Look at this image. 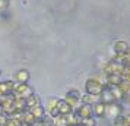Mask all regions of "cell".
Listing matches in <instances>:
<instances>
[{"label": "cell", "mask_w": 130, "mask_h": 126, "mask_svg": "<svg viewBox=\"0 0 130 126\" xmlns=\"http://www.w3.org/2000/svg\"><path fill=\"white\" fill-rule=\"evenodd\" d=\"M29 111L32 113V116H34L35 119H41L42 116L47 113V111H45V108H44V104H42V103H41V104H38V106H35V107L29 108Z\"/></svg>", "instance_id": "2e32d148"}, {"label": "cell", "mask_w": 130, "mask_h": 126, "mask_svg": "<svg viewBox=\"0 0 130 126\" xmlns=\"http://www.w3.org/2000/svg\"><path fill=\"white\" fill-rule=\"evenodd\" d=\"M64 100L69 103L73 108H76L77 106L82 103V94H80L77 90H69L67 92H66Z\"/></svg>", "instance_id": "277c9868"}, {"label": "cell", "mask_w": 130, "mask_h": 126, "mask_svg": "<svg viewBox=\"0 0 130 126\" xmlns=\"http://www.w3.org/2000/svg\"><path fill=\"white\" fill-rule=\"evenodd\" d=\"M7 7V0H0V9Z\"/></svg>", "instance_id": "cb8c5ba5"}, {"label": "cell", "mask_w": 130, "mask_h": 126, "mask_svg": "<svg viewBox=\"0 0 130 126\" xmlns=\"http://www.w3.org/2000/svg\"><path fill=\"white\" fill-rule=\"evenodd\" d=\"M112 126H129V123H127V119H126V114H120V116H117L116 119L112 120Z\"/></svg>", "instance_id": "d6986e66"}, {"label": "cell", "mask_w": 130, "mask_h": 126, "mask_svg": "<svg viewBox=\"0 0 130 126\" xmlns=\"http://www.w3.org/2000/svg\"><path fill=\"white\" fill-rule=\"evenodd\" d=\"M121 76H123V81H129L130 82V67L124 66L123 72H121Z\"/></svg>", "instance_id": "7402d4cb"}, {"label": "cell", "mask_w": 130, "mask_h": 126, "mask_svg": "<svg viewBox=\"0 0 130 126\" xmlns=\"http://www.w3.org/2000/svg\"><path fill=\"white\" fill-rule=\"evenodd\" d=\"M127 56L130 57V47H129V50H127Z\"/></svg>", "instance_id": "484cf974"}, {"label": "cell", "mask_w": 130, "mask_h": 126, "mask_svg": "<svg viewBox=\"0 0 130 126\" xmlns=\"http://www.w3.org/2000/svg\"><path fill=\"white\" fill-rule=\"evenodd\" d=\"M100 101L104 103V104H111V103H116V100H114V97H112V92H111V88L108 87V85H105L104 87V90H102V92H101L100 95Z\"/></svg>", "instance_id": "ba28073f"}, {"label": "cell", "mask_w": 130, "mask_h": 126, "mask_svg": "<svg viewBox=\"0 0 130 126\" xmlns=\"http://www.w3.org/2000/svg\"><path fill=\"white\" fill-rule=\"evenodd\" d=\"M53 126H56V125H53Z\"/></svg>", "instance_id": "83f0119b"}, {"label": "cell", "mask_w": 130, "mask_h": 126, "mask_svg": "<svg viewBox=\"0 0 130 126\" xmlns=\"http://www.w3.org/2000/svg\"><path fill=\"white\" fill-rule=\"evenodd\" d=\"M82 126H96V119H95L94 116H91V117H86V119L82 120Z\"/></svg>", "instance_id": "44dd1931"}, {"label": "cell", "mask_w": 130, "mask_h": 126, "mask_svg": "<svg viewBox=\"0 0 130 126\" xmlns=\"http://www.w3.org/2000/svg\"><path fill=\"white\" fill-rule=\"evenodd\" d=\"M12 94L15 97H22V98H26V97H29L31 94H34V90L31 88L28 84H15L13 87V91Z\"/></svg>", "instance_id": "3957f363"}, {"label": "cell", "mask_w": 130, "mask_h": 126, "mask_svg": "<svg viewBox=\"0 0 130 126\" xmlns=\"http://www.w3.org/2000/svg\"><path fill=\"white\" fill-rule=\"evenodd\" d=\"M15 84H16L15 81H0V97L12 94Z\"/></svg>", "instance_id": "9c48e42d"}, {"label": "cell", "mask_w": 130, "mask_h": 126, "mask_svg": "<svg viewBox=\"0 0 130 126\" xmlns=\"http://www.w3.org/2000/svg\"><path fill=\"white\" fill-rule=\"evenodd\" d=\"M13 106H15L16 113H24L25 110H26L25 98H22V97H15V95H13Z\"/></svg>", "instance_id": "4fadbf2b"}, {"label": "cell", "mask_w": 130, "mask_h": 126, "mask_svg": "<svg viewBox=\"0 0 130 126\" xmlns=\"http://www.w3.org/2000/svg\"><path fill=\"white\" fill-rule=\"evenodd\" d=\"M130 44L126 40H117V41L112 44V51L114 54H127Z\"/></svg>", "instance_id": "8992f818"}, {"label": "cell", "mask_w": 130, "mask_h": 126, "mask_svg": "<svg viewBox=\"0 0 130 126\" xmlns=\"http://www.w3.org/2000/svg\"><path fill=\"white\" fill-rule=\"evenodd\" d=\"M0 75H2V71H0Z\"/></svg>", "instance_id": "4316f807"}, {"label": "cell", "mask_w": 130, "mask_h": 126, "mask_svg": "<svg viewBox=\"0 0 130 126\" xmlns=\"http://www.w3.org/2000/svg\"><path fill=\"white\" fill-rule=\"evenodd\" d=\"M102 90H104V84L101 82L100 79H96V78L86 79V82H85V92H86V94L100 97Z\"/></svg>", "instance_id": "6da1fadb"}, {"label": "cell", "mask_w": 130, "mask_h": 126, "mask_svg": "<svg viewBox=\"0 0 130 126\" xmlns=\"http://www.w3.org/2000/svg\"><path fill=\"white\" fill-rule=\"evenodd\" d=\"M123 107H121V104L120 103H111V104H107L105 106V117H110L111 120H114L117 116L123 113L121 111Z\"/></svg>", "instance_id": "5b68a950"}, {"label": "cell", "mask_w": 130, "mask_h": 126, "mask_svg": "<svg viewBox=\"0 0 130 126\" xmlns=\"http://www.w3.org/2000/svg\"><path fill=\"white\" fill-rule=\"evenodd\" d=\"M126 119H127V123H129V126H130V113L126 114Z\"/></svg>", "instance_id": "d4e9b609"}, {"label": "cell", "mask_w": 130, "mask_h": 126, "mask_svg": "<svg viewBox=\"0 0 130 126\" xmlns=\"http://www.w3.org/2000/svg\"><path fill=\"white\" fill-rule=\"evenodd\" d=\"M96 101H100V97L91 95V94H83L82 95V104H89V106H94Z\"/></svg>", "instance_id": "e0dca14e"}, {"label": "cell", "mask_w": 130, "mask_h": 126, "mask_svg": "<svg viewBox=\"0 0 130 126\" xmlns=\"http://www.w3.org/2000/svg\"><path fill=\"white\" fill-rule=\"evenodd\" d=\"M92 110H94V117L95 119H104L105 117V104L101 101H96L92 106Z\"/></svg>", "instance_id": "8fae6325"}, {"label": "cell", "mask_w": 130, "mask_h": 126, "mask_svg": "<svg viewBox=\"0 0 130 126\" xmlns=\"http://www.w3.org/2000/svg\"><path fill=\"white\" fill-rule=\"evenodd\" d=\"M29 79H31V75L26 69H19L13 75V81L18 82V84H28Z\"/></svg>", "instance_id": "52a82bcc"}, {"label": "cell", "mask_w": 130, "mask_h": 126, "mask_svg": "<svg viewBox=\"0 0 130 126\" xmlns=\"http://www.w3.org/2000/svg\"><path fill=\"white\" fill-rule=\"evenodd\" d=\"M25 104H26V110H29V108L35 107V106H38V104H41V101H40L38 95L34 92V94H31L29 97L25 98Z\"/></svg>", "instance_id": "9a60e30c"}, {"label": "cell", "mask_w": 130, "mask_h": 126, "mask_svg": "<svg viewBox=\"0 0 130 126\" xmlns=\"http://www.w3.org/2000/svg\"><path fill=\"white\" fill-rule=\"evenodd\" d=\"M121 82H123L121 73H112V75L105 76V85H108V87H118Z\"/></svg>", "instance_id": "30bf717a"}, {"label": "cell", "mask_w": 130, "mask_h": 126, "mask_svg": "<svg viewBox=\"0 0 130 126\" xmlns=\"http://www.w3.org/2000/svg\"><path fill=\"white\" fill-rule=\"evenodd\" d=\"M6 120L7 116L5 113H0V126H6Z\"/></svg>", "instance_id": "603a6c76"}, {"label": "cell", "mask_w": 130, "mask_h": 126, "mask_svg": "<svg viewBox=\"0 0 130 126\" xmlns=\"http://www.w3.org/2000/svg\"><path fill=\"white\" fill-rule=\"evenodd\" d=\"M57 108H59L60 114H72L73 111H75V108L72 107V106H70L67 101H66L64 98H60V100H59Z\"/></svg>", "instance_id": "7c38bea8"}, {"label": "cell", "mask_w": 130, "mask_h": 126, "mask_svg": "<svg viewBox=\"0 0 130 126\" xmlns=\"http://www.w3.org/2000/svg\"><path fill=\"white\" fill-rule=\"evenodd\" d=\"M38 120H40V125L41 126H53L54 125V119L48 113H45L41 119H38Z\"/></svg>", "instance_id": "ffe728a7"}, {"label": "cell", "mask_w": 130, "mask_h": 126, "mask_svg": "<svg viewBox=\"0 0 130 126\" xmlns=\"http://www.w3.org/2000/svg\"><path fill=\"white\" fill-rule=\"evenodd\" d=\"M124 69V65L123 63H120V62H117V60H110L108 63H105V66H104V69H102V72H104V75L105 76H108V75H112V73H121Z\"/></svg>", "instance_id": "7a4b0ae2"}, {"label": "cell", "mask_w": 130, "mask_h": 126, "mask_svg": "<svg viewBox=\"0 0 130 126\" xmlns=\"http://www.w3.org/2000/svg\"><path fill=\"white\" fill-rule=\"evenodd\" d=\"M59 100H60V98H57V97H48V98H45V103H44V108H45V111L50 113L53 108L57 107Z\"/></svg>", "instance_id": "5bb4252c"}, {"label": "cell", "mask_w": 130, "mask_h": 126, "mask_svg": "<svg viewBox=\"0 0 130 126\" xmlns=\"http://www.w3.org/2000/svg\"><path fill=\"white\" fill-rule=\"evenodd\" d=\"M6 126H24L22 123V120L18 117V114L16 116H9L6 120Z\"/></svg>", "instance_id": "ac0fdd59"}]
</instances>
